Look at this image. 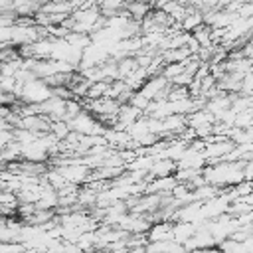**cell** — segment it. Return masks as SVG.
<instances>
[{
	"label": "cell",
	"mask_w": 253,
	"mask_h": 253,
	"mask_svg": "<svg viewBox=\"0 0 253 253\" xmlns=\"http://www.w3.org/2000/svg\"><path fill=\"white\" fill-rule=\"evenodd\" d=\"M251 40H253V36H251Z\"/></svg>",
	"instance_id": "cell-1"
}]
</instances>
